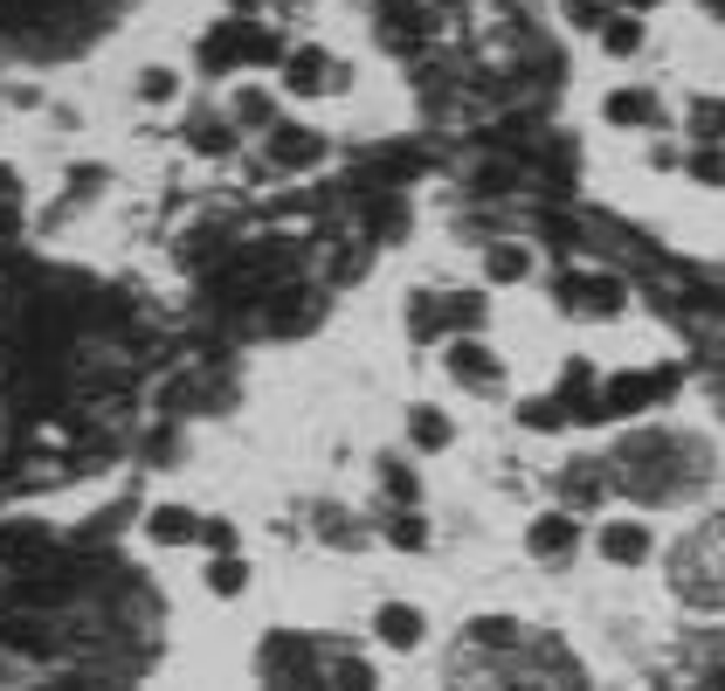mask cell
I'll list each match as a JSON object with an SVG mask.
<instances>
[{
	"label": "cell",
	"instance_id": "19",
	"mask_svg": "<svg viewBox=\"0 0 725 691\" xmlns=\"http://www.w3.org/2000/svg\"><path fill=\"white\" fill-rule=\"evenodd\" d=\"M194 532H201V519L187 505H160V511H152V540H160V547H180V540H194Z\"/></svg>",
	"mask_w": 725,
	"mask_h": 691
},
{
	"label": "cell",
	"instance_id": "32",
	"mask_svg": "<svg viewBox=\"0 0 725 691\" xmlns=\"http://www.w3.org/2000/svg\"><path fill=\"white\" fill-rule=\"evenodd\" d=\"M621 8H650V0H621Z\"/></svg>",
	"mask_w": 725,
	"mask_h": 691
},
{
	"label": "cell",
	"instance_id": "16",
	"mask_svg": "<svg viewBox=\"0 0 725 691\" xmlns=\"http://www.w3.org/2000/svg\"><path fill=\"white\" fill-rule=\"evenodd\" d=\"M332 56L325 48H297V56H283V84H291L297 97H318L325 84H332V69H325Z\"/></svg>",
	"mask_w": 725,
	"mask_h": 691
},
{
	"label": "cell",
	"instance_id": "20",
	"mask_svg": "<svg viewBox=\"0 0 725 691\" xmlns=\"http://www.w3.org/2000/svg\"><path fill=\"white\" fill-rule=\"evenodd\" d=\"M594 35H602L608 56H636V48H642V21H636V14H608Z\"/></svg>",
	"mask_w": 725,
	"mask_h": 691
},
{
	"label": "cell",
	"instance_id": "9",
	"mask_svg": "<svg viewBox=\"0 0 725 691\" xmlns=\"http://www.w3.org/2000/svg\"><path fill=\"white\" fill-rule=\"evenodd\" d=\"M560 498H566V511L608 505V464H602V456H574V464L560 471Z\"/></svg>",
	"mask_w": 725,
	"mask_h": 691
},
{
	"label": "cell",
	"instance_id": "25",
	"mask_svg": "<svg viewBox=\"0 0 725 691\" xmlns=\"http://www.w3.org/2000/svg\"><path fill=\"white\" fill-rule=\"evenodd\" d=\"M270 111H277L270 90H242V97H236V125H270Z\"/></svg>",
	"mask_w": 725,
	"mask_h": 691
},
{
	"label": "cell",
	"instance_id": "22",
	"mask_svg": "<svg viewBox=\"0 0 725 691\" xmlns=\"http://www.w3.org/2000/svg\"><path fill=\"white\" fill-rule=\"evenodd\" d=\"M691 181L697 187H725V145H697L691 152Z\"/></svg>",
	"mask_w": 725,
	"mask_h": 691
},
{
	"label": "cell",
	"instance_id": "21",
	"mask_svg": "<svg viewBox=\"0 0 725 691\" xmlns=\"http://www.w3.org/2000/svg\"><path fill=\"white\" fill-rule=\"evenodd\" d=\"M207 587H215V595H242L249 587V560H236V553H221L215 568H207Z\"/></svg>",
	"mask_w": 725,
	"mask_h": 691
},
{
	"label": "cell",
	"instance_id": "8",
	"mask_svg": "<svg viewBox=\"0 0 725 691\" xmlns=\"http://www.w3.org/2000/svg\"><path fill=\"white\" fill-rule=\"evenodd\" d=\"M594 547H602L608 568H642L657 540H650V526H642V519H608L602 532H594Z\"/></svg>",
	"mask_w": 725,
	"mask_h": 691
},
{
	"label": "cell",
	"instance_id": "18",
	"mask_svg": "<svg viewBox=\"0 0 725 691\" xmlns=\"http://www.w3.org/2000/svg\"><path fill=\"white\" fill-rule=\"evenodd\" d=\"M684 132L697 145H725V97H697V105L684 111Z\"/></svg>",
	"mask_w": 725,
	"mask_h": 691
},
{
	"label": "cell",
	"instance_id": "31",
	"mask_svg": "<svg viewBox=\"0 0 725 691\" xmlns=\"http://www.w3.org/2000/svg\"><path fill=\"white\" fill-rule=\"evenodd\" d=\"M705 8H712V14H725V0H705Z\"/></svg>",
	"mask_w": 725,
	"mask_h": 691
},
{
	"label": "cell",
	"instance_id": "28",
	"mask_svg": "<svg viewBox=\"0 0 725 691\" xmlns=\"http://www.w3.org/2000/svg\"><path fill=\"white\" fill-rule=\"evenodd\" d=\"M380 477H387V492H394L401 505H414V471L401 464V456H387V464H380Z\"/></svg>",
	"mask_w": 725,
	"mask_h": 691
},
{
	"label": "cell",
	"instance_id": "4",
	"mask_svg": "<svg viewBox=\"0 0 725 691\" xmlns=\"http://www.w3.org/2000/svg\"><path fill=\"white\" fill-rule=\"evenodd\" d=\"M553 304H560V312H574V318H615V312H629V277H621V270H574V263H566L560 284H553Z\"/></svg>",
	"mask_w": 725,
	"mask_h": 691
},
{
	"label": "cell",
	"instance_id": "30",
	"mask_svg": "<svg viewBox=\"0 0 725 691\" xmlns=\"http://www.w3.org/2000/svg\"><path fill=\"white\" fill-rule=\"evenodd\" d=\"M249 8H256V0H236V14H249Z\"/></svg>",
	"mask_w": 725,
	"mask_h": 691
},
{
	"label": "cell",
	"instance_id": "5",
	"mask_svg": "<svg viewBox=\"0 0 725 691\" xmlns=\"http://www.w3.org/2000/svg\"><path fill=\"white\" fill-rule=\"evenodd\" d=\"M684 388V374L678 367H642V374H615L602 380V415H642V408H663L670 395Z\"/></svg>",
	"mask_w": 725,
	"mask_h": 691
},
{
	"label": "cell",
	"instance_id": "10",
	"mask_svg": "<svg viewBox=\"0 0 725 691\" xmlns=\"http://www.w3.org/2000/svg\"><path fill=\"white\" fill-rule=\"evenodd\" d=\"M684 691H725V636H691L684 644Z\"/></svg>",
	"mask_w": 725,
	"mask_h": 691
},
{
	"label": "cell",
	"instance_id": "13",
	"mask_svg": "<svg viewBox=\"0 0 725 691\" xmlns=\"http://www.w3.org/2000/svg\"><path fill=\"white\" fill-rule=\"evenodd\" d=\"M270 160L277 166H318L325 160V139L304 132V125H277V132H270Z\"/></svg>",
	"mask_w": 725,
	"mask_h": 691
},
{
	"label": "cell",
	"instance_id": "12",
	"mask_svg": "<svg viewBox=\"0 0 725 691\" xmlns=\"http://www.w3.org/2000/svg\"><path fill=\"white\" fill-rule=\"evenodd\" d=\"M602 118L621 125V132H642V125H663V105H657V90H608Z\"/></svg>",
	"mask_w": 725,
	"mask_h": 691
},
{
	"label": "cell",
	"instance_id": "6",
	"mask_svg": "<svg viewBox=\"0 0 725 691\" xmlns=\"http://www.w3.org/2000/svg\"><path fill=\"white\" fill-rule=\"evenodd\" d=\"M526 553L539 560V568H566V560L581 553V511H539V519L526 526Z\"/></svg>",
	"mask_w": 725,
	"mask_h": 691
},
{
	"label": "cell",
	"instance_id": "24",
	"mask_svg": "<svg viewBox=\"0 0 725 691\" xmlns=\"http://www.w3.org/2000/svg\"><path fill=\"white\" fill-rule=\"evenodd\" d=\"M518 422H526V429H566V408L560 401H526V408H518Z\"/></svg>",
	"mask_w": 725,
	"mask_h": 691
},
{
	"label": "cell",
	"instance_id": "7",
	"mask_svg": "<svg viewBox=\"0 0 725 691\" xmlns=\"http://www.w3.org/2000/svg\"><path fill=\"white\" fill-rule=\"evenodd\" d=\"M450 374L470 395H498L505 388V367H498V353H490L484 339H450Z\"/></svg>",
	"mask_w": 725,
	"mask_h": 691
},
{
	"label": "cell",
	"instance_id": "29",
	"mask_svg": "<svg viewBox=\"0 0 725 691\" xmlns=\"http://www.w3.org/2000/svg\"><path fill=\"white\" fill-rule=\"evenodd\" d=\"M228 139H236V132H228V125H215V118L194 125V145H201V152H228Z\"/></svg>",
	"mask_w": 725,
	"mask_h": 691
},
{
	"label": "cell",
	"instance_id": "11",
	"mask_svg": "<svg viewBox=\"0 0 725 691\" xmlns=\"http://www.w3.org/2000/svg\"><path fill=\"white\" fill-rule=\"evenodd\" d=\"M435 318H443L450 339H477L484 318H490V298L484 291H450V298H435Z\"/></svg>",
	"mask_w": 725,
	"mask_h": 691
},
{
	"label": "cell",
	"instance_id": "15",
	"mask_svg": "<svg viewBox=\"0 0 725 691\" xmlns=\"http://www.w3.org/2000/svg\"><path fill=\"white\" fill-rule=\"evenodd\" d=\"M422 636H429V623H422V608H414V602H387V608H380V644L414 650Z\"/></svg>",
	"mask_w": 725,
	"mask_h": 691
},
{
	"label": "cell",
	"instance_id": "17",
	"mask_svg": "<svg viewBox=\"0 0 725 691\" xmlns=\"http://www.w3.org/2000/svg\"><path fill=\"white\" fill-rule=\"evenodd\" d=\"M450 436L456 429H450L443 408H408V443L414 450H450Z\"/></svg>",
	"mask_w": 725,
	"mask_h": 691
},
{
	"label": "cell",
	"instance_id": "27",
	"mask_svg": "<svg viewBox=\"0 0 725 691\" xmlns=\"http://www.w3.org/2000/svg\"><path fill=\"white\" fill-rule=\"evenodd\" d=\"M566 29H602V21H608V8H602V0H566Z\"/></svg>",
	"mask_w": 725,
	"mask_h": 691
},
{
	"label": "cell",
	"instance_id": "23",
	"mask_svg": "<svg viewBox=\"0 0 725 691\" xmlns=\"http://www.w3.org/2000/svg\"><path fill=\"white\" fill-rule=\"evenodd\" d=\"M387 540L394 547H429V526L414 519V511H394V519H387Z\"/></svg>",
	"mask_w": 725,
	"mask_h": 691
},
{
	"label": "cell",
	"instance_id": "1",
	"mask_svg": "<svg viewBox=\"0 0 725 691\" xmlns=\"http://www.w3.org/2000/svg\"><path fill=\"white\" fill-rule=\"evenodd\" d=\"M602 464H608V492H629L636 505H678L712 484L718 456L705 436H684V429H636Z\"/></svg>",
	"mask_w": 725,
	"mask_h": 691
},
{
	"label": "cell",
	"instance_id": "26",
	"mask_svg": "<svg viewBox=\"0 0 725 691\" xmlns=\"http://www.w3.org/2000/svg\"><path fill=\"white\" fill-rule=\"evenodd\" d=\"M173 90H180V76H173V69H145V76H139V97H145V105H166Z\"/></svg>",
	"mask_w": 725,
	"mask_h": 691
},
{
	"label": "cell",
	"instance_id": "3",
	"mask_svg": "<svg viewBox=\"0 0 725 691\" xmlns=\"http://www.w3.org/2000/svg\"><path fill=\"white\" fill-rule=\"evenodd\" d=\"M670 581H678V595L697 602V608H725V519H712L705 532H691L670 560Z\"/></svg>",
	"mask_w": 725,
	"mask_h": 691
},
{
	"label": "cell",
	"instance_id": "14",
	"mask_svg": "<svg viewBox=\"0 0 725 691\" xmlns=\"http://www.w3.org/2000/svg\"><path fill=\"white\" fill-rule=\"evenodd\" d=\"M484 277L490 284H526L532 277V242H490L484 249Z\"/></svg>",
	"mask_w": 725,
	"mask_h": 691
},
{
	"label": "cell",
	"instance_id": "2",
	"mask_svg": "<svg viewBox=\"0 0 725 691\" xmlns=\"http://www.w3.org/2000/svg\"><path fill=\"white\" fill-rule=\"evenodd\" d=\"M450 691H587V678H581V663L566 657L553 636L526 629V636H518V644H505V650L463 644V650H456Z\"/></svg>",
	"mask_w": 725,
	"mask_h": 691
}]
</instances>
